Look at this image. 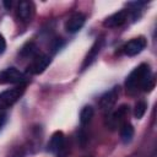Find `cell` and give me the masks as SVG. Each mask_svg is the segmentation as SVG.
<instances>
[{
  "mask_svg": "<svg viewBox=\"0 0 157 157\" xmlns=\"http://www.w3.org/2000/svg\"><path fill=\"white\" fill-rule=\"evenodd\" d=\"M155 86V78L151 74V69L147 64H140L135 67L125 80V87L129 92H135L139 88L150 91Z\"/></svg>",
  "mask_w": 157,
  "mask_h": 157,
  "instance_id": "obj_1",
  "label": "cell"
},
{
  "mask_svg": "<svg viewBox=\"0 0 157 157\" xmlns=\"http://www.w3.org/2000/svg\"><path fill=\"white\" fill-rule=\"evenodd\" d=\"M26 86L23 83L13 87V88H9L5 90L0 93V109H6L10 108L11 105H13L23 94Z\"/></svg>",
  "mask_w": 157,
  "mask_h": 157,
  "instance_id": "obj_2",
  "label": "cell"
},
{
  "mask_svg": "<svg viewBox=\"0 0 157 157\" xmlns=\"http://www.w3.org/2000/svg\"><path fill=\"white\" fill-rule=\"evenodd\" d=\"M26 81V75L16 67H7L0 71V85H21Z\"/></svg>",
  "mask_w": 157,
  "mask_h": 157,
  "instance_id": "obj_3",
  "label": "cell"
},
{
  "mask_svg": "<svg viewBox=\"0 0 157 157\" xmlns=\"http://www.w3.org/2000/svg\"><path fill=\"white\" fill-rule=\"evenodd\" d=\"M129 110H130V108L128 104H121L115 110L110 112V114L108 115V119H107V125L110 129H115V128L120 126L124 121H126L125 119L129 115Z\"/></svg>",
  "mask_w": 157,
  "mask_h": 157,
  "instance_id": "obj_4",
  "label": "cell"
},
{
  "mask_svg": "<svg viewBox=\"0 0 157 157\" xmlns=\"http://www.w3.org/2000/svg\"><path fill=\"white\" fill-rule=\"evenodd\" d=\"M50 61H52V59H50L49 55L38 54V55H36L32 59L31 64L26 69V72L27 74H31V75H39V74H42L48 67V65L50 64Z\"/></svg>",
  "mask_w": 157,
  "mask_h": 157,
  "instance_id": "obj_5",
  "label": "cell"
},
{
  "mask_svg": "<svg viewBox=\"0 0 157 157\" xmlns=\"http://www.w3.org/2000/svg\"><path fill=\"white\" fill-rule=\"evenodd\" d=\"M118 97H119V86H114L112 90L107 91L99 98V102H98L99 108L104 112H110L112 108L114 107V104L117 103Z\"/></svg>",
  "mask_w": 157,
  "mask_h": 157,
  "instance_id": "obj_6",
  "label": "cell"
},
{
  "mask_svg": "<svg viewBox=\"0 0 157 157\" xmlns=\"http://www.w3.org/2000/svg\"><path fill=\"white\" fill-rule=\"evenodd\" d=\"M146 44H147V42L144 37H137V38L129 40L123 47V50L128 56H134V55H137L139 53H141L145 49Z\"/></svg>",
  "mask_w": 157,
  "mask_h": 157,
  "instance_id": "obj_7",
  "label": "cell"
},
{
  "mask_svg": "<svg viewBox=\"0 0 157 157\" xmlns=\"http://www.w3.org/2000/svg\"><path fill=\"white\" fill-rule=\"evenodd\" d=\"M85 21H86V17L83 13L81 12H75L72 13L65 22V29L66 32L69 33H76L78 32L82 26L85 25Z\"/></svg>",
  "mask_w": 157,
  "mask_h": 157,
  "instance_id": "obj_8",
  "label": "cell"
},
{
  "mask_svg": "<svg viewBox=\"0 0 157 157\" xmlns=\"http://www.w3.org/2000/svg\"><path fill=\"white\" fill-rule=\"evenodd\" d=\"M128 17H129V10H120V11L108 16L103 21V26L108 27V28L119 27V26H121V25H124L126 22Z\"/></svg>",
  "mask_w": 157,
  "mask_h": 157,
  "instance_id": "obj_9",
  "label": "cell"
},
{
  "mask_svg": "<svg viewBox=\"0 0 157 157\" xmlns=\"http://www.w3.org/2000/svg\"><path fill=\"white\" fill-rule=\"evenodd\" d=\"M103 44H104V39H103V37H99V38L96 39V42L93 43V45L91 47L90 52L87 53V55H86V58H85V60H83L82 70H85L87 66H90V65L96 60V58L98 56V54H99V52H101Z\"/></svg>",
  "mask_w": 157,
  "mask_h": 157,
  "instance_id": "obj_10",
  "label": "cell"
},
{
  "mask_svg": "<svg viewBox=\"0 0 157 157\" xmlns=\"http://www.w3.org/2000/svg\"><path fill=\"white\" fill-rule=\"evenodd\" d=\"M64 141H65L64 134L61 131H55L48 142V151L52 153H58L64 147Z\"/></svg>",
  "mask_w": 157,
  "mask_h": 157,
  "instance_id": "obj_11",
  "label": "cell"
},
{
  "mask_svg": "<svg viewBox=\"0 0 157 157\" xmlns=\"http://www.w3.org/2000/svg\"><path fill=\"white\" fill-rule=\"evenodd\" d=\"M34 7L33 4L29 1H21L17 6V16L22 21H29L33 16Z\"/></svg>",
  "mask_w": 157,
  "mask_h": 157,
  "instance_id": "obj_12",
  "label": "cell"
},
{
  "mask_svg": "<svg viewBox=\"0 0 157 157\" xmlns=\"http://www.w3.org/2000/svg\"><path fill=\"white\" fill-rule=\"evenodd\" d=\"M134 126L129 121H124L120 125V139L124 144H129L134 137Z\"/></svg>",
  "mask_w": 157,
  "mask_h": 157,
  "instance_id": "obj_13",
  "label": "cell"
},
{
  "mask_svg": "<svg viewBox=\"0 0 157 157\" xmlns=\"http://www.w3.org/2000/svg\"><path fill=\"white\" fill-rule=\"evenodd\" d=\"M38 49L36 47V44L33 42H28L26 43L22 49H21V55L25 56V58H34L36 55H38Z\"/></svg>",
  "mask_w": 157,
  "mask_h": 157,
  "instance_id": "obj_14",
  "label": "cell"
},
{
  "mask_svg": "<svg viewBox=\"0 0 157 157\" xmlns=\"http://www.w3.org/2000/svg\"><path fill=\"white\" fill-rule=\"evenodd\" d=\"M93 114H94L93 108H92L91 105H85V107L81 109V112H80V123H81L82 125L88 124V123L91 121Z\"/></svg>",
  "mask_w": 157,
  "mask_h": 157,
  "instance_id": "obj_15",
  "label": "cell"
},
{
  "mask_svg": "<svg viewBox=\"0 0 157 157\" xmlns=\"http://www.w3.org/2000/svg\"><path fill=\"white\" fill-rule=\"evenodd\" d=\"M146 108H147V104L145 101H139L136 104H135V108H134V115L136 119H141L146 112Z\"/></svg>",
  "mask_w": 157,
  "mask_h": 157,
  "instance_id": "obj_16",
  "label": "cell"
},
{
  "mask_svg": "<svg viewBox=\"0 0 157 157\" xmlns=\"http://www.w3.org/2000/svg\"><path fill=\"white\" fill-rule=\"evenodd\" d=\"M5 48H6V42H5V38L2 37V34H0V54H2V53H4Z\"/></svg>",
  "mask_w": 157,
  "mask_h": 157,
  "instance_id": "obj_17",
  "label": "cell"
},
{
  "mask_svg": "<svg viewBox=\"0 0 157 157\" xmlns=\"http://www.w3.org/2000/svg\"><path fill=\"white\" fill-rule=\"evenodd\" d=\"M5 121H6V114H5V113H0V130H1V128L4 126Z\"/></svg>",
  "mask_w": 157,
  "mask_h": 157,
  "instance_id": "obj_18",
  "label": "cell"
}]
</instances>
